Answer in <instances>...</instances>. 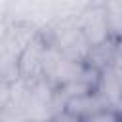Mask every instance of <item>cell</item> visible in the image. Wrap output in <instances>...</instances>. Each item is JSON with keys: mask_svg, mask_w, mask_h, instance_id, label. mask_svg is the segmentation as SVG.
Masks as SVG:
<instances>
[{"mask_svg": "<svg viewBox=\"0 0 122 122\" xmlns=\"http://www.w3.org/2000/svg\"><path fill=\"white\" fill-rule=\"evenodd\" d=\"M6 32H8V27H6V23H2V21H0V44H2L4 36H6Z\"/></svg>", "mask_w": 122, "mask_h": 122, "instance_id": "obj_4", "label": "cell"}, {"mask_svg": "<svg viewBox=\"0 0 122 122\" xmlns=\"http://www.w3.org/2000/svg\"><path fill=\"white\" fill-rule=\"evenodd\" d=\"M82 122H118V114L114 109H107V111H101V112H97V114H93Z\"/></svg>", "mask_w": 122, "mask_h": 122, "instance_id": "obj_3", "label": "cell"}, {"mask_svg": "<svg viewBox=\"0 0 122 122\" xmlns=\"http://www.w3.org/2000/svg\"><path fill=\"white\" fill-rule=\"evenodd\" d=\"M76 29L80 30V34L86 40L88 48H95V46H101V44L111 40V29H109L103 6L86 10L82 13V19H80Z\"/></svg>", "mask_w": 122, "mask_h": 122, "instance_id": "obj_1", "label": "cell"}, {"mask_svg": "<svg viewBox=\"0 0 122 122\" xmlns=\"http://www.w3.org/2000/svg\"><path fill=\"white\" fill-rule=\"evenodd\" d=\"M63 107H65L63 111L69 116H72L74 120L82 122V120H86V118H90V116H93V114H97L101 111L111 109V103L97 90H93V92H88V93H82V95L65 99Z\"/></svg>", "mask_w": 122, "mask_h": 122, "instance_id": "obj_2", "label": "cell"}]
</instances>
